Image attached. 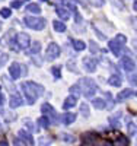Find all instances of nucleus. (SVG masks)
I'll return each mask as SVG.
<instances>
[{
    "instance_id": "obj_1",
    "label": "nucleus",
    "mask_w": 137,
    "mask_h": 146,
    "mask_svg": "<svg viewBox=\"0 0 137 146\" xmlns=\"http://www.w3.org/2000/svg\"><path fill=\"white\" fill-rule=\"evenodd\" d=\"M22 91H23L25 95H26L28 104H34L36 101V98L44 94V88L41 86V85L35 83V82H25V83H22Z\"/></svg>"
},
{
    "instance_id": "obj_2",
    "label": "nucleus",
    "mask_w": 137,
    "mask_h": 146,
    "mask_svg": "<svg viewBox=\"0 0 137 146\" xmlns=\"http://www.w3.org/2000/svg\"><path fill=\"white\" fill-rule=\"evenodd\" d=\"M79 86H80V91L83 92V95L86 98H91L96 92V83L93 79H89V78H82L79 80Z\"/></svg>"
},
{
    "instance_id": "obj_3",
    "label": "nucleus",
    "mask_w": 137,
    "mask_h": 146,
    "mask_svg": "<svg viewBox=\"0 0 137 146\" xmlns=\"http://www.w3.org/2000/svg\"><path fill=\"white\" fill-rule=\"evenodd\" d=\"M127 42V36L126 35H122V34H118L115 38H113L109 41V50L113 51V54H115V56H120V53H121V48L124 47V44Z\"/></svg>"
},
{
    "instance_id": "obj_4",
    "label": "nucleus",
    "mask_w": 137,
    "mask_h": 146,
    "mask_svg": "<svg viewBox=\"0 0 137 146\" xmlns=\"http://www.w3.org/2000/svg\"><path fill=\"white\" fill-rule=\"evenodd\" d=\"M23 22L26 23V27L34 29V31H42L45 28L47 21L42 18H35V16H26L23 19Z\"/></svg>"
},
{
    "instance_id": "obj_5",
    "label": "nucleus",
    "mask_w": 137,
    "mask_h": 146,
    "mask_svg": "<svg viewBox=\"0 0 137 146\" xmlns=\"http://www.w3.org/2000/svg\"><path fill=\"white\" fill-rule=\"evenodd\" d=\"M9 73H10V76L13 79H19L21 76L26 75V67L19 64V63H12L10 67H9Z\"/></svg>"
},
{
    "instance_id": "obj_6",
    "label": "nucleus",
    "mask_w": 137,
    "mask_h": 146,
    "mask_svg": "<svg viewBox=\"0 0 137 146\" xmlns=\"http://www.w3.org/2000/svg\"><path fill=\"white\" fill-rule=\"evenodd\" d=\"M60 56V47L56 44V42H51L47 48V53H45V57L47 60H54Z\"/></svg>"
},
{
    "instance_id": "obj_7",
    "label": "nucleus",
    "mask_w": 137,
    "mask_h": 146,
    "mask_svg": "<svg viewBox=\"0 0 137 146\" xmlns=\"http://www.w3.org/2000/svg\"><path fill=\"white\" fill-rule=\"evenodd\" d=\"M16 41H18V47H21V48H28L29 44H31L29 35L25 34V32H21V34L16 35Z\"/></svg>"
},
{
    "instance_id": "obj_8",
    "label": "nucleus",
    "mask_w": 137,
    "mask_h": 146,
    "mask_svg": "<svg viewBox=\"0 0 137 146\" xmlns=\"http://www.w3.org/2000/svg\"><path fill=\"white\" fill-rule=\"evenodd\" d=\"M121 67L126 70V72H133L136 69V63H134V60H131L130 57H122L121 58V62H120Z\"/></svg>"
},
{
    "instance_id": "obj_9",
    "label": "nucleus",
    "mask_w": 137,
    "mask_h": 146,
    "mask_svg": "<svg viewBox=\"0 0 137 146\" xmlns=\"http://www.w3.org/2000/svg\"><path fill=\"white\" fill-rule=\"evenodd\" d=\"M96 63H98V60H95L93 57H85L83 58V66L86 70H89V72H95L96 69Z\"/></svg>"
},
{
    "instance_id": "obj_10",
    "label": "nucleus",
    "mask_w": 137,
    "mask_h": 146,
    "mask_svg": "<svg viewBox=\"0 0 137 146\" xmlns=\"http://www.w3.org/2000/svg\"><path fill=\"white\" fill-rule=\"evenodd\" d=\"M41 113L51 115L53 120H54V123H57V113H56V110L50 105V104H42V105H41Z\"/></svg>"
},
{
    "instance_id": "obj_11",
    "label": "nucleus",
    "mask_w": 137,
    "mask_h": 146,
    "mask_svg": "<svg viewBox=\"0 0 137 146\" xmlns=\"http://www.w3.org/2000/svg\"><path fill=\"white\" fill-rule=\"evenodd\" d=\"M9 105L12 108H16V107H22L23 105V100L22 96L18 95V94H12L10 95V100H9Z\"/></svg>"
},
{
    "instance_id": "obj_12",
    "label": "nucleus",
    "mask_w": 137,
    "mask_h": 146,
    "mask_svg": "<svg viewBox=\"0 0 137 146\" xmlns=\"http://www.w3.org/2000/svg\"><path fill=\"white\" fill-rule=\"evenodd\" d=\"M128 145H130V142H128V139L124 135H118L117 139L113 143V146H128Z\"/></svg>"
},
{
    "instance_id": "obj_13",
    "label": "nucleus",
    "mask_w": 137,
    "mask_h": 146,
    "mask_svg": "<svg viewBox=\"0 0 137 146\" xmlns=\"http://www.w3.org/2000/svg\"><path fill=\"white\" fill-rule=\"evenodd\" d=\"M76 102H77V98H74L73 95H70V96H67V98L64 100L63 108H64V110H69V108H71V107L76 105Z\"/></svg>"
},
{
    "instance_id": "obj_14",
    "label": "nucleus",
    "mask_w": 137,
    "mask_h": 146,
    "mask_svg": "<svg viewBox=\"0 0 137 146\" xmlns=\"http://www.w3.org/2000/svg\"><path fill=\"white\" fill-rule=\"evenodd\" d=\"M74 120H76V114H73V113H66V114L61 115V121H63L64 124H71Z\"/></svg>"
},
{
    "instance_id": "obj_15",
    "label": "nucleus",
    "mask_w": 137,
    "mask_h": 146,
    "mask_svg": "<svg viewBox=\"0 0 137 146\" xmlns=\"http://www.w3.org/2000/svg\"><path fill=\"white\" fill-rule=\"evenodd\" d=\"M56 12H57V15H58L61 19H63V21H67V19L70 18V15H69V10H67V9H64V7H60V6H57Z\"/></svg>"
},
{
    "instance_id": "obj_16",
    "label": "nucleus",
    "mask_w": 137,
    "mask_h": 146,
    "mask_svg": "<svg viewBox=\"0 0 137 146\" xmlns=\"http://www.w3.org/2000/svg\"><path fill=\"white\" fill-rule=\"evenodd\" d=\"M131 95H134V92H133L131 89H124V91H121V92L118 94V96H117V100H118V101H124V100H127V98H130Z\"/></svg>"
},
{
    "instance_id": "obj_17",
    "label": "nucleus",
    "mask_w": 137,
    "mask_h": 146,
    "mask_svg": "<svg viewBox=\"0 0 137 146\" xmlns=\"http://www.w3.org/2000/svg\"><path fill=\"white\" fill-rule=\"evenodd\" d=\"M19 137H21V139H23L25 142H28L29 145H32V143H34L32 136L29 135V133H28L26 130H19Z\"/></svg>"
},
{
    "instance_id": "obj_18",
    "label": "nucleus",
    "mask_w": 137,
    "mask_h": 146,
    "mask_svg": "<svg viewBox=\"0 0 137 146\" xmlns=\"http://www.w3.org/2000/svg\"><path fill=\"white\" fill-rule=\"evenodd\" d=\"M108 82H109L111 86H120V85L122 83V80H121V78H120L118 75H113V76L109 78Z\"/></svg>"
},
{
    "instance_id": "obj_19",
    "label": "nucleus",
    "mask_w": 137,
    "mask_h": 146,
    "mask_svg": "<svg viewBox=\"0 0 137 146\" xmlns=\"http://www.w3.org/2000/svg\"><path fill=\"white\" fill-rule=\"evenodd\" d=\"M53 28H54V31H57V32H64L66 31V25L63 22H60V21H54L53 22Z\"/></svg>"
},
{
    "instance_id": "obj_20",
    "label": "nucleus",
    "mask_w": 137,
    "mask_h": 146,
    "mask_svg": "<svg viewBox=\"0 0 137 146\" xmlns=\"http://www.w3.org/2000/svg\"><path fill=\"white\" fill-rule=\"evenodd\" d=\"M26 12H28V13H40L41 9H40V6L36 3H29L26 6Z\"/></svg>"
},
{
    "instance_id": "obj_21",
    "label": "nucleus",
    "mask_w": 137,
    "mask_h": 146,
    "mask_svg": "<svg viewBox=\"0 0 137 146\" xmlns=\"http://www.w3.org/2000/svg\"><path fill=\"white\" fill-rule=\"evenodd\" d=\"M92 105H93L95 108H98V110H104V108H107L105 101H104V100H101V98H96V100H93V101H92Z\"/></svg>"
},
{
    "instance_id": "obj_22",
    "label": "nucleus",
    "mask_w": 137,
    "mask_h": 146,
    "mask_svg": "<svg viewBox=\"0 0 137 146\" xmlns=\"http://www.w3.org/2000/svg\"><path fill=\"white\" fill-rule=\"evenodd\" d=\"M70 94L74 96V98H79L80 96V94H82V91H80V86L79 85H73V86H70Z\"/></svg>"
},
{
    "instance_id": "obj_23",
    "label": "nucleus",
    "mask_w": 137,
    "mask_h": 146,
    "mask_svg": "<svg viewBox=\"0 0 137 146\" xmlns=\"http://www.w3.org/2000/svg\"><path fill=\"white\" fill-rule=\"evenodd\" d=\"M71 42H73L74 50H77V51H82V50H85V48H86V45H85V42H83V41H79V40H73Z\"/></svg>"
},
{
    "instance_id": "obj_24",
    "label": "nucleus",
    "mask_w": 137,
    "mask_h": 146,
    "mask_svg": "<svg viewBox=\"0 0 137 146\" xmlns=\"http://www.w3.org/2000/svg\"><path fill=\"white\" fill-rule=\"evenodd\" d=\"M40 50H41V44H40L38 41H35V42H32V45H31L29 53H31V54H36V53H40Z\"/></svg>"
},
{
    "instance_id": "obj_25",
    "label": "nucleus",
    "mask_w": 137,
    "mask_h": 146,
    "mask_svg": "<svg viewBox=\"0 0 137 146\" xmlns=\"http://www.w3.org/2000/svg\"><path fill=\"white\" fill-rule=\"evenodd\" d=\"M88 2H89V5H92L95 7H102L104 3H105V0H88Z\"/></svg>"
},
{
    "instance_id": "obj_26",
    "label": "nucleus",
    "mask_w": 137,
    "mask_h": 146,
    "mask_svg": "<svg viewBox=\"0 0 137 146\" xmlns=\"http://www.w3.org/2000/svg\"><path fill=\"white\" fill-rule=\"evenodd\" d=\"M38 124H40L41 127L47 129V127L50 126V120H48L47 117H42V118H40V121H38Z\"/></svg>"
},
{
    "instance_id": "obj_27",
    "label": "nucleus",
    "mask_w": 137,
    "mask_h": 146,
    "mask_svg": "<svg viewBox=\"0 0 137 146\" xmlns=\"http://www.w3.org/2000/svg\"><path fill=\"white\" fill-rule=\"evenodd\" d=\"M80 113L85 115V117H89V107L86 104H82L80 105Z\"/></svg>"
},
{
    "instance_id": "obj_28",
    "label": "nucleus",
    "mask_w": 137,
    "mask_h": 146,
    "mask_svg": "<svg viewBox=\"0 0 137 146\" xmlns=\"http://www.w3.org/2000/svg\"><path fill=\"white\" fill-rule=\"evenodd\" d=\"M0 15H2V18H9V16L12 15V12H10V9L3 7L2 10H0Z\"/></svg>"
},
{
    "instance_id": "obj_29",
    "label": "nucleus",
    "mask_w": 137,
    "mask_h": 146,
    "mask_svg": "<svg viewBox=\"0 0 137 146\" xmlns=\"http://www.w3.org/2000/svg\"><path fill=\"white\" fill-rule=\"evenodd\" d=\"M120 115H121V114H120V113H117V114H115L114 117H111V118H109V121H111V124H113V126H115V127H117V126H118V117H120Z\"/></svg>"
},
{
    "instance_id": "obj_30",
    "label": "nucleus",
    "mask_w": 137,
    "mask_h": 146,
    "mask_svg": "<svg viewBox=\"0 0 137 146\" xmlns=\"http://www.w3.org/2000/svg\"><path fill=\"white\" fill-rule=\"evenodd\" d=\"M89 50L92 53H98V44L93 42V41H89Z\"/></svg>"
},
{
    "instance_id": "obj_31",
    "label": "nucleus",
    "mask_w": 137,
    "mask_h": 146,
    "mask_svg": "<svg viewBox=\"0 0 137 146\" xmlns=\"http://www.w3.org/2000/svg\"><path fill=\"white\" fill-rule=\"evenodd\" d=\"M51 72H53V75H54V78H56V79H60V76H61V75H60V67H58V66H57V67H53V70H51Z\"/></svg>"
},
{
    "instance_id": "obj_32",
    "label": "nucleus",
    "mask_w": 137,
    "mask_h": 146,
    "mask_svg": "<svg viewBox=\"0 0 137 146\" xmlns=\"http://www.w3.org/2000/svg\"><path fill=\"white\" fill-rule=\"evenodd\" d=\"M6 60H7V54H5V53H0V67H2V66L6 63Z\"/></svg>"
},
{
    "instance_id": "obj_33",
    "label": "nucleus",
    "mask_w": 137,
    "mask_h": 146,
    "mask_svg": "<svg viewBox=\"0 0 137 146\" xmlns=\"http://www.w3.org/2000/svg\"><path fill=\"white\" fill-rule=\"evenodd\" d=\"M10 6L13 7V9H19V7H22V2L16 0V2H12V3H10Z\"/></svg>"
},
{
    "instance_id": "obj_34",
    "label": "nucleus",
    "mask_w": 137,
    "mask_h": 146,
    "mask_svg": "<svg viewBox=\"0 0 137 146\" xmlns=\"http://www.w3.org/2000/svg\"><path fill=\"white\" fill-rule=\"evenodd\" d=\"M61 137H63L64 140H70V142H73V137H71V136H69V135H63Z\"/></svg>"
},
{
    "instance_id": "obj_35",
    "label": "nucleus",
    "mask_w": 137,
    "mask_h": 146,
    "mask_svg": "<svg viewBox=\"0 0 137 146\" xmlns=\"http://www.w3.org/2000/svg\"><path fill=\"white\" fill-rule=\"evenodd\" d=\"M130 82H131L133 85H137V78H136V76H131V78H130Z\"/></svg>"
},
{
    "instance_id": "obj_36",
    "label": "nucleus",
    "mask_w": 137,
    "mask_h": 146,
    "mask_svg": "<svg viewBox=\"0 0 137 146\" xmlns=\"http://www.w3.org/2000/svg\"><path fill=\"white\" fill-rule=\"evenodd\" d=\"M131 22L134 23V28H136V31H137V18H131Z\"/></svg>"
},
{
    "instance_id": "obj_37",
    "label": "nucleus",
    "mask_w": 137,
    "mask_h": 146,
    "mask_svg": "<svg viewBox=\"0 0 137 146\" xmlns=\"http://www.w3.org/2000/svg\"><path fill=\"white\" fill-rule=\"evenodd\" d=\"M128 129H130V133L133 135V133H134V126H133V124H130V126H128Z\"/></svg>"
},
{
    "instance_id": "obj_38",
    "label": "nucleus",
    "mask_w": 137,
    "mask_h": 146,
    "mask_svg": "<svg viewBox=\"0 0 137 146\" xmlns=\"http://www.w3.org/2000/svg\"><path fill=\"white\" fill-rule=\"evenodd\" d=\"M0 146H7V142H5V140H2V142H0Z\"/></svg>"
},
{
    "instance_id": "obj_39",
    "label": "nucleus",
    "mask_w": 137,
    "mask_h": 146,
    "mask_svg": "<svg viewBox=\"0 0 137 146\" xmlns=\"http://www.w3.org/2000/svg\"><path fill=\"white\" fill-rule=\"evenodd\" d=\"M134 10L137 12V0H134Z\"/></svg>"
},
{
    "instance_id": "obj_40",
    "label": "nucleus",
    "mask_w": 137,
    "mask_h": 146,
    "mask_svg": "<svg viewBox=\"0 0 137 146\" xmlns=\"http://www.w3.org/2000/svg\"><path fill=\"white\" fill-rule=\"evenodd\" d=\"M15 146H22V145H21V143H16V145H15Z\"/></svg>"
},
{
    "instance_id": "obj_41",
    "label": "nucleus",
    "mask_w": 137,
    "mask_h": 146,
    "mask_svg": "<svg viewBox=\"0 0 137 146\" xmlns=\"http://www.w3.org/2000/svg\"><path fill=\"white\" fill-rule=\"evenodd\" d=\"M41 2H47V0H41Z\"/></svg>"
},
{
    "instance_id": "obj_42",
    "label": "nucleus",
    "mask_w": 137,
    "mask_h": 146,
    "mask_svg": "<svg viewBox=\"0 0 137 146\" xmlns=\"http://www.w3.org/2000/svg\"><path fill=\"white\" fill-rule=\"evenodd\" d=\"M136 95H137V94H136Z\"/></svg>"
}]
</instances>
